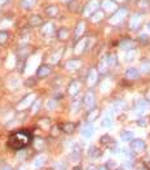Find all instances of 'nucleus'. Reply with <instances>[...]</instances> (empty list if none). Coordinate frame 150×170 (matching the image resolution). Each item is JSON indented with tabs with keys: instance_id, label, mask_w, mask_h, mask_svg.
<instances>
[{
	"instance_id": "obj_1",
	"label": "nucleus",
	"mask_w": 150,
	"mask_h": 170,
	"mask_svg": "<svg viewBox=\"0 0 150 170\" xmlns=\"http://www.w3.org/2000/svg\"><path fill=\"white\" fill-rule=\"evenodd\" d=\"M32 140V135L30 131L27 130H18L16 133H13L8 140V145L14 151H20L27 147Z\"/></svg>"
},
{
	"instance_id": "obj_2",
	"label": "nucleus",
	"mask_w": 150,
	"mask_h": 170,
	"mask_svg": "<svg viewBox=\"0 0 150 170\" xmlns=\"http://www.w3.org/2000/svg\"><path fill=\"white\" fill-rule=\"evenodd\" d=\"M98 7H100L98 0H91V2L87 4L85 8H84V14H85V16H89L91 17L95 12L98 11Z\"/></svg>"
},
{
	"instance_id": "obj_3",
	"label": "nucleus",
	"mask_w": 150,
	"mask_h": 170,
	"mask_svg": "<svg viewBox=\"0 0 150 170\" xmlns=\"http://www.w3.org/2000/svg\"><path fill=\"white\" fill-rule=\"evenodd\" d=\"M129 147L133 152H142V151H145V148H146V144H145V142L141 139H133L129 142Z\"/></svg>"
},
{
	"instance_id": "obj_4",
	"label": "nucleus",
	"mask_w": 150,
	"mask_h": 170,
	"mask_svg": "<svg viewBox=\"0 0 150 170\" xmlns=\"http://www.w3.org/2000/svg\"><path fill=\"white\" fill-rule=\"evenodd\" d=\"M125 14H127V9L119 8L118 11L114 13V16H111L109 18V21H110V23H118V22H120L125 17Z\"/></svg>"
},
{
	"instance_id": "obj_5",
	"label": "nucleus",
	"mask_w": 150,
	"mask_h": 170,
	"mask_svg": "<svg viewBox=\"0 0 150 170\" xmlns=\"http://www.w3.org/2000/svg\"><path fill=\"white\" fill-rule=\"evenodd\" d=\"M95 103H96V98H95V94L93 92H87L84 95V99H83V104L87 109H92L95 106Z\"/></svg>"
},
{
	"instance_id": "obj_6",
	"label": "nucleus",
	"mask_w": 150,
	"mask_h": 170,
	"mask_svg": "<svg viewBox=\"0 0 150 170\" xmlns=\"http://www.w3.org/2000/svg\"><path fill=\"white\" fill-rule=\"evenodd\" d=\"M52 73V68L49 65H40L38 68V71H36V77L38 78H47Z\"/></svg>"
},
{
	"instance_id": "obj_7",
	"label": "nucleus",
	"mask_w": 150,
	"mask_h": 170,
	"mask_svg": "<svg viewBox=\"0 0 150 170\" xmlns=\"http://www.w3.org/2000/svg\"><path fill=\"white\" fill-rule=\"evenodd\" d=\"M136 110L140 114H144L146 112H150V103L149 100H140L136 104Z\"/></svg>"
},
{
	"instance_id": "obj_8",
	"label": "nucleus",
	"mask_w": 150,
	"mask_h": 170,
	"mask_svg": "<svg viewBox=\"0 0 150 170\" xmlns=\"http://www.w3.org/2000/svg\"><path fill=\"white\" fill-rule=\"evenodd\" d=\"M80 133H82V135H83L84 138H91L92 135L95 134V127H93V125L85 123V125L83 126V127H82Z\"/></svg>"
},
{
	"instance_id": "obj_9",
	"label": "nucleus",
	"mask_w": 150,
	"mask_h": 170,
	"mask_svg": "<svg viewBox=\"0 0 150 170\" xmlns=\"http://www.w3.org/2000/svg\"><path fill=\"white\" fill-rule=\"evenodd\" d=\"M53 33H55V25L53 23H47L42 27V35L45 36V38H49L53 35Z\"/></svg>"
},
{
	"instance_id": "obj_10",
	"label": "nucleus",
	"mask_w": 150,
	"mask_h": 170,
	"mask_svg": "<svg viewBox=\"0 0 150 170\" xmlns=\"http://www.w3.org/2000/svg\"><path fill=\"white\" fill-rule=\"evenodd\" d=\"M141 20H142L141 14H133V16L131 17V20H129V26H131V29H132V30L137 29L138 25L141 23Z\"/></svg>"
},
{
	"instance_id": "obj_11",
	"label": "nucleus",
	"mask_w": 150,
	"mask_h": 170,
	"mask_svg": "<svg viewBox=\"0 0 150 170\" xmlns=\"http://www.w3.org/2000/svg\"><path fill=\"white\" fill-rule=\"evenodd\" d=\"M75 129H76V125L74 122H65L61 125V130L66 134H72L75 131Z\"/></svg>"
},
{
	"instance_id": "obj_12",
	"label": "nucleus",
	"mask_w": 150,
	"mask_h": 170,
	"mask_svg": "<svg viewBox=\"0 0 150 170\" xmlns=\"http://www.w3.org/2000/svg\"><path fill=\"white\" fill-rule=\"evenodd\" d=\"M125 77H127V79H137L140 77V71L136 69V68H129V69H127V71H125Z\"/></svg>"
},
{
	"instance_id": "obj_13",
	"label": "nucleus",
	"mask_w": 150,
	"mask_h": 170,
	"mask_svg": "<svg viewBox=\"0 0 150 170\" xmlns=\"http://www.w3.org/2000/svg\"><path fill=\"white\" fill-rule=\"evenodd\" d=\"M100 114V109L98 108H92L88 110V113H87V121L88 122H93L95 120H97Z\"/></svg>"
},
{
	"instance_id": "obj_14",
	"label": "nucleus",
	"mask_w": 150,
	"mask_h": 170,
	"mask_svg": "<svg viewBox=\"0 0 150 170\" xmlns=\"http://www.w3.org/2000/svg\"><path fill=\"white\" fill-rule=\"evenodd\" d=\"M79 90H80V83H79L78 81H74V82H71V83H70L67 92H69L71 96H75L79 92Z\"/></svg>"
},
{
	"instance_id": "obj_15",
	"label": "nucleus",
	"mask_w": 150,
	"mask_h": 170,
	"mask_svg": "<svg viewBox=\"0 0 150 170\" xmlns=\"http://www.w3.org/2000/svg\"><path fill=\"white\" fill-rule=\"evenodd\" d=\"M28 23L30 26H42L43 25V18L39 14H32V16L28 18Z\"/></svg>"
},
{
	"instance_id": "obj_16",
	"label": "nucleus",
	"mask_w": 150,
	"mask_h": 170,
	"mask_svg": "<svg viewBox=\"0 0 150 170\" xmlns=\"http://www.w3.org/2000/svg\"><path fill=\"white\" fill-rule=\"evenodd\" d=\"M82 65V61L78 60V59H72V60H69L66 62V68L69 70H76V69H79Z\"/></svg>"
},
{
	"instance_id": "obj_17",
	"label": "nucleus",
	"mask_w": 150,
	"mask_h": 170,
	"mask_svg": "<svg viewBox=\"0 0 150 170\" xmlns=\"http://www.w3.org/2000/svg\"><path fill=\"white\" fill-rule=\"evenodd\" d=\"M58 7L57 5H48L45 8V14L48 17H56V16H58Z\"/></svg>"
},
{
	"instance_id": "obj_18",
	"label": "nucleus",
	"mask_w": 150,
	"mask_h": 170,
	"mask_svg": "<svg viewBox=\"0 0 150 170\" xmlns=\"http://www.w3.org/2000/svg\"><path fill=\"white\" fill-rule=\"evenodd\" d=\"M89 86H93L97 82V70L96 69H91L88 73V79H87Z\"/></svg>"
},
{
	"instance_id": "obj_19",
	"label": "nucleus",
	"mask_w": 150,
	"mask_h": 170,
	"mask_svg": "<svg viewBox=\"0 0 150 170\" xmlns=\"http://www.w3.org/2000/svg\"><path fill=\"white\" fill-rule=\"evenodd\" d=\"M101 126H102L104 129H110L111 126H113V118H111L110 114L105 116V117L101 120Z\"/></svg>"
},
{
	"instance_id": "obj_20",
	"label": "nucleus",
	"mask_w": 150,
	"mask_h": 170,
	"mask_svg": "<svg viewBox=\"0 0 150 170\" xmlns=\"http://www.w3.org/2000/svg\"><path fill=\"white\" fill-rule=\"evenodd\" d=\"M80 156H82L80 148L78 147V145H75L74 149H72V152H71V154H70V158L72 160V161H79V160H80Z\"/></svg>"
},
{
	"instance_id": "obj_21",
	"label": "nucleus",
	"mask_w": 150,
	"mask_h": 170,
	"mask_svg": "<svg viewBox=\"0 0 150 170\" xmlns=\"http://www.w3.org/2000/svg\"><path fill=\"white\" fill-rule=\"evenodd\" d=\"M57 38H58V40H66L69 38V30L66 27H61L57 31Z\"/></svg>"
},
{
	"instance_id": "obj_22",
	"label": "nucleus",
	"mask_w": 150,
	"mask_h": 170,
	"mask_svg": "<svg viewBox=\"0 0 150 170\" xmlns=\"http://www.w3.org/2000/svg\"><path fill=\"white\" fill-rule=\"evenodd\" d=\"M45 156L44 154H39L38 157H35V160H34V168H42L43 165H44V162H45Z\"/></svg>"
},
{
	"instance_id": "obj_23",
	"label": "nucleus",
	"mask_w": 150,
	"mask_h": 170,
	"mask_svg": "<svg viewBox=\"0 0 150 170\" xmlns=\"http://www.w3.org/2000/svg\"><path fill=\"white\" fill-rule=\"evenodd\" d=\"M84 29H85V23L83 21L79 22L78 26H76V29H75V38L76 39H79V38L82 36V34L84 33Z\"/></svg>"
},
{
	"instance_id": "obj_24",
	"label": "nucleus",
	"mask_w": 150,
	"mask_h": 170,
	"mask_svg": "<svg viewBox=\"0 0 150 170\" xmlns=\"http://www.w3.org/2000/svg\"><path fill=\"white\" fill-rule=\"evenodd\" d=\"M133 47H135V43L129 39H125L120 43V48H122V50H125V51H131Z\"/></svg>"
},
{
	"instance_id": "obj_25",
	"label": "nucleus",
	"mask_w": 150,
	"mask_h": 170,
	"mask_svg": "<svg viewBox=\"0 0 150 170\" xmlns=\"http://www.w3.org/2000/svg\"><path fill=\"white\" fill-rule=\"evenodd\" d=\"M105 61L108 64V66H114V65H117V56L114 53H110V55L105 57Z\"/></svg>"
},
{
	"instance_id": "obj_26",
	"label": "nucleus",
	"mask_w": 150,
	"mask_h": 170,
	"mask_svg": "<svg viewBox=\"0 0 150 170\" xmlns=\"http://www.w3.org/2000/svg\"><path fill=\"white\" fill-rule=\"evenodd\" d=\"M20 4L23 9H31L36 4V0H21Z\"/></svg>"
},
{
	"instance_id": "obj_27",
	"label": "nucleus",
	"mask_w": 150,
	"mask_h": 170,
	"mask_svg": "<svg viewBox=\"0 0 150 170\" xmlns=\"http://www.w3.org/2000/svg\"><path fill=\"white\" fill-rule=\"evenodd\" d=\"M102 7H104L105 11L111 12V11H114L115 9V3L113 2V0H105V2L102 3Z\"/></svg>"
},
{
	"instance_id": "obj_28",
	"label": "nucleus",
	"mask_w": 150,
	"mask_h": 170,
	"mask_svg": "<svg viewBox=\"0 0 150 170\" xmlns=\"http://www.w3.org/2000/svg\"><path fill=\"white\" fill-rule=\"evenodd\" d=\"M120 139L123 142H131V140H133V133L132 131H123L120 135Z\"/></svg>"
},
{
	"instance_id": "obj_29",
	"label": "nucleus",
	"mask_w": 150,
	"mask_h": 170,
	"mask_svg": "<svg viewBox=\"0 0 150 170\" xmlns=\"http://www.w3.org/2000/svg\"><path fill=\"white\" fill-rule=\"evenodd\" d=\"M104 18V13L102 12H100V11H97V12H95L91 16V20L93 21V22H97V21H101Z\"/></svg>"
},
{
	"instance_id": "obj_30",
	"label": "nucleus",
	"mask_w": 150,
	"mask_h": 170,
	"mask_svg": "<svg viewBox=\"0 0 150 170\" xmlns=\"http://www.w3.org/2000/svg\"><path fill=\"white\" fill-rule=\"evenodd\" d=\"M108 69H109V66H108V64H106L105 59L101 60L100 61V65H98V71L101 73V74H105V73L108 71Z\"/></svg>"
},
{
	"instance_id": "obj_31",
	"label": "nucleus",
	"mask_w": 150,
	"mask_h": 170,
	"mask_svg": "<svg viewBox=\"0 0 150 170\" xmlns=\"http://www.w3.org/2000/svg\"><path fill=\"white\" fill-rule=\"evenodd\" d=\"M88 154H89L91 157H98L100 154H101V152H100L98 148H96V147H93V145H92V147L89 148V151H88Z\"/></svg>"
},
{
	"instance_id": "obj_32",
	"label": "nucleus",
	"mask_w": 150,
	"mask_h": 170,
	"mask_svg": "<svg viewBox=\"0 0 150 170\" xmlns=\"http://www.w3.org/2000/svg\"><path fill=\"white\" fill-rule=\"evenodd\" d=\"M67 169V165L64 161H58L55 164V170H66Z\"/></svg>"
},
{
	"instance_id": "obj_33",
	"label": "nucleus",
	"mask_w": 150,
	"mask_h": 170,
	"mask_svg": "<svg viewBox=\"0 0 150 170\" xmlns=\"http://www.w3.org/2000/svg\"><path fill=\"white\" fill-rule=\"evenodd\" d=\"M57 106V101H56V99H49L47 101V108L49 109V110H52V109H55Z\"/></svg>"
},
{
	"instance_id": "obj_34",
	"label": "nucleus",
	"mask_w": 150,
	"mask_h": 170,
	"mask_svg": "<svg viewBox=\"0 0 150 170\" xmlns=\"http://www.w3.org/2000/svg\"><path fill=\"white\" fill-rule=\"evenodd\" d=\"M32 98H35V96H34V95H28V96H26L25 100H23L22 103H20V105H18V108H22L23 105H27L28 103H30V101H32Z\"/></svg>"
},
{
	"instance_id": "obj_35",
	"label": "nucleus",
	"mask_w": 150,
	"mask_h": 170,
	"mask_svg": "<svg viewBox=\"0 0 150 170\" xmlns=\"http://www.w3.org/2000/svg\"><path fill=\"white\" fill-rule=\"evenodd\" d=\"M105 166L108 168V170H115L118 168V164L115 161H113V160H110V161H108V164H106Z\"/></svg>"
},
{
	"instance_id": "obj_36",
	"label": "nucleus",
	"mask_w": 150,
	"mask_h": 170,
	"mask_svg": "<svg viewBox=\"0 0 150 170\" xmlns=\"http://www.w3.org/2000/svg\"><path fill=\"white\" fill-rule=\"evenodd\" d=\"M135 56H136V51L131 50V51L127 52V55H125V60H127V61H132L135 59Z\"/></svg>"
},
{
	"instance_id": "obj_37",
	"label": "nucleus",
	"mask_w": 150,
	"mask_h": 170,
	"mask_svg": "<svg viewBox=\"0 0 150 170\" xmlns=\"http://www.w3.org/2000/svg\"><path fill=\"white\" fill-rule=\"evenodd\" d=\"M8 40V33L7 31H0V44L5 43Z\"/></svg>"
},
{
	"instance_id": "obj_38",
	"label": "nucleus",
	"mask_w": 150,
	"mask_h": 170,
	"mask_svg": "<svg viewBox=\"0 0 150 170\" xmlns=\"http://www.w3.org/2000/svg\"><path fill=\"white\" fill-rule=\"evenodd\" d=\"M40 104H42V101H40V100H36L35 103L32 104V106H31V109H32L31 112H32V113H36V112L39 110V106H40Z\"/></svg>"
},
{
	"instance_id": "obj_39",
	"label": "nucleus",
	"mask_w": 150,
	"mask_h": 170,
	"mask_svg": "<svg viewBox=\"0 0 150 170\" xmlns=\"http://www.w3.org/2000/svg\"><path fill=\"white\" fill-rule=\"evenodd\" d=\"M141 70L145 71V73H149V71H150V61H145V62H142Z\"/></svg>"
},
{
	"instance_id": "obj_40",
	"label": "nucleus",
	"mask_w": 150,
	"mask_h": 170,
	"mask_svg": "<svg viewBox=\"0 0 150 170\" xmlns=\"http://www.w3.org/2000/svg\"><path fill=\"white\" fill-rule=\"evenodd\" d=\"M123 169H124V170H132V169H133L132 161H131V160H127V161L124 162V165H123Z\"/></svg>"
},
{
	"instance_id": "obj_41",
	"label": "nucleus",
	"mask_w": 150,
	"mask_h": 170,
	"mask_svg": "<svg viewBox=\"0 0 150 170\" xmlns=\"http://www.w3.org/2000/svg\"><path fill=\"white\" fill-rule=\"evenodd\" d=\"M34 144H35V148L36 149H42L43 145H44V142H43V139H36L35 142H34Z\"/></svg>"
},
{
	"instance_id": "obj_42",
	"label": "nucleus",
	"mask_w": 150,
	"mask_h": 170,
	"mask_svg": "<svg viewBox=\"0 0 150 170\" xmlns=\"http://www.w3.org/2000/svg\"><path fill=\"white\" fill-rule=\"evenodd\" d=\"M35 83H36L35 78H28V79L25 82V86H27V87H32V86H35Z\"/></svg>"
},
{
	"instance_id": "obj_43",
	"label": "nucleus",
	"mask_w": 150,
	"mask_h": 170,
	"mask_svg": "<svg viewBox=\"0 0 150 170\" xmlns=\"http://www.w3.org/2000/svg\"><path fill=\"white\" fill-rule=\"evenodd\" d=\"M100 142L102 143V144L109 143L110 142V137H109V135H102V137H101V139H100Z\"/></svg>"
},
{
	"instance_id": "obj_44",
	"label": "nucleus",
	"mask_w": 150,
	"mask_h": 170,
	"mask_svg": "<svg viewBox=\"0 0 150 170\" xmlns=\"http://www.w3.org/2000/svg\"><path fill=\"white\" fill-rule=\"evenodd\" d=\"M149 0H138V5L140 7H142V8H146V7H149Z\"/></svg>"
},
{
	"instance_id": "obj_45",
	"label": "nucleus",
	"mask_w": 150,
	"mask_h": 170,
	"mask_svg": "<svg viewBox=\"0 0 150 170\" xmlns=\"http://www.w3.org/2000/svg\"><path fill=\"white\" fill-rule=\"evenodd\" d=\"M123 105H124V103H123V101H117V103L114 104V109H115V110H119V109L122 108Z\"/></svg>"
},
{
	"instance_id": "obj_46",
	"label": "nucleus",
	"mask_w": 150,
	"mask_h": 170,
	"mask_svg": "<svg viewBox=\"0 0 150 170\" xmlns=\"http://www.w3.org/2000/svg\"><path fill=\"white\" fill-rule=\"evenodd\" d=\"M52 130H53L52 131V135H58V133H60V131H58V126H55Z\"/></svg>"
},
{
	"instance_id": "obj_47",
	"label": "nucleus",
	"mask_w": 150,
	"mask_h": 170,
	"mask_svg": "<svg viewBox=\"0 0 150 170\" xmlns=\"http://www.w3.org/2000/svg\"><path fill=\"white\" fill-rule=\"evenodd\" d=\"M2 170H13V169L9 166V165H4V166L2 168Z\"/></svg>"
},
{
	"instance_id": "obj_48",
	"label": "nucleus",
	"mask_w": 150,
	"mask_h": 170,
	"mask_svg": "<svg viewBox=\"0 0 150 170\" xmlns=\"http://www.w3.org/2000/svg\"><path fill=\"white\" fill-rule=\"evenodd\" d=\"M87 170H98V169L96 168L95 165H89V166H88V169H87Z\"/></svg>"
},
{
	"instance_id": "obj_49",
	"label": "nucleus",
	"mask_w": 150,
	"mask_h": 170,
	"mask_svg": "<svg viewBox=\"0 0 150 170\" xmlns=\"http://www.w3.org/2000/svg\"><path fill=\"white\" fill-rule=\"evenodd\" d=\"M137 123H138L140 126H144L145 123H146V121H145V120H141V121H137Z\"/></svg>"
},
{
	"instance_id": "obj_50",
	"label": "nucleus",
	"mask_w": 150,
	"mask_h": 170,
	"mask_svg": "<svg viewBox=\"0 0 150 170\" xmlns=\"http://www.w3.org/2000/svg\"><path fill=\"white\" fill-rule=\"evenodd\" d=\"M140 36H141V40H146L148 39V35H145V34H141Z\"/></svg>"
},
{
	"instance_id": "obj_51",
	"label": "nucleus",
	"mask_w": 150,
	"mask_h": 170,
	"mask_svg": "<svg viewBox=\"0 0 150 170\" xmlns=\"http://www.w3.org/2000/svg\"><path fill=\"white\" fill-rule=\"evenodd\" d=\"M98 170H108V168H106L105 165H104V166H101V168H98Z\"/></svg>"
},
{
	"instance_id": "obj_52",
	"label": "nucleus",
	"mask_w": 150,
	"mask_h": 170,
	"mask_svg": "<svg viewBox=\"0 0 150 170\" xmlns=\"http://www.w3.org/2000/svg\"><path fill=\"white\" fill-rule=\"evenodd\" d=\"M72 170H83V169H82L80 166H75V168H74V169H72Z\"/></svg>"
},
{
	"instance_id": "obj_53",
	"label": "nucleus",
	"mask_w": 150,
	"mask_h": 170,
	"mask_svg": "<svg viewBox=\"0 0 150 170\" xmlns=\"http://www.w3.org/2000/svg\"><path fill=\"white\" fill-rule=\"evenodd\" d=\"M5 2H7V0H0V5H2V4H4Z\"/></svg>"
},
{
	"instance_id": "obj_54",
	"label": "nucleus",
	"mask_w": 150,
	"mask_h": 170,
	"mask_svg": "<svg viewBox=\"0 0 150 170\" xmlns=\"http://www.w3.org/2000/svg\"><path fill=\"white\" fill-rule=\"evenodd\" d=\"M18 170H26V168H25V166H22V168H20Z\"/></svg>"
},
{
	"instance_id": "obj_55",
	"label": "nucleus",
	"mask_w": 150,
	"mask_h": 170,
	"mask_svg": "<svg viewBox=\"0 0 150 170\" xmlns=\"http://www.w3.org/2000/svg\"><path fill=\"white\" fill-rule=\"evenodd\" d=\"M146 27H148V30H149V31H150V22H149V23H148V26H146Z\"/></svg>"
},
{
	"instance_id": "obj_56",
	"label": "nucleus",
	"mask_w": 150,
	"mask_h": 170,
	"mask_svg": "<svg viewBox=\"0 0 150 170\" xmlns=\"http://www.w3.org/2000/svg\"><path fill=\"white\" fill-rule=\"evenodd\" d=\"M148 100H150V92H148Z\"/></svg>"
},
{
	"instance_id": "obj_57",
	"label": "nucleus",
	"mask_w": 150,
	"mask_h": 170,
	"mask_svg": "<svg viewBox=\"0 0 150 170\" xmlns=\"http://www.w3.org/2000/svg\"><path fill=\"white\" fill-rule=\"evenodd\" d=\"M62 2H66V3H70L71 0H62Z\"/></svg>"
},
{
	"instance_id": "obj_58",
	"label": "nucleus",
	"mask_w": 150,
	"mask_h": 170,
	"mask_svg": "<svg viewBox=\"0 0 150 170\" xmlns=\"http://www.w3.org/2000/svg\"><path fill=\"white\" fill-rule=\"evenodd\" d=\"M117 2H123V0H117Z\"/></svg>"
}]
</instances>
